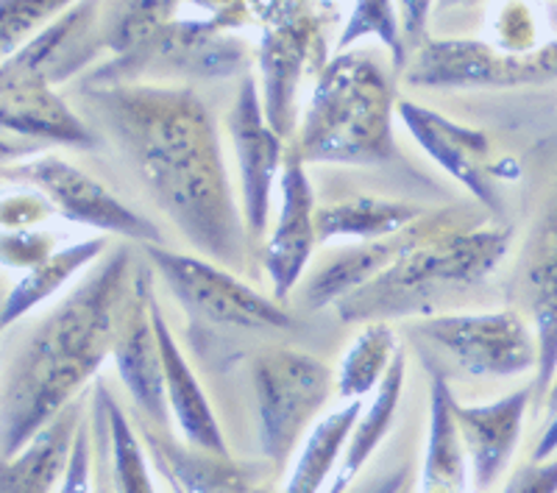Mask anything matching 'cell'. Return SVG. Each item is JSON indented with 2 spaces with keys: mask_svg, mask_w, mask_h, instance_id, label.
<instances>
[{
  "mask_svg": "<svg viewBox=\"0 0 557 493\" xmlns=\"http://www.w3.org/2000/svg\"><path fill=\"white\" fill-rule=\"evenodd\" d=\"M78 98L184 241L228 271H246L251 234L207 103L187 87L146 82H84Z\"/></svg>",
  "mask_w": 557,
  "mask_h": 493,
  "instance_id": "cell-1",
  "label": "cell"
},
{
  "mask_svg": "<svg viewBox=\"0 0 557 493\" xmlns=\"http://www.w3.org/2000/svg\"><path fill=\"white\" fill-rule=\"evenodd\" d=\"M134 268L132 248H109L20 343L3 373V460L17 455L48 421L82 396L84 385L112 355L114 321Z\"/></svg>",
  "mask_w": 557,
  "mask_h": 493,
  "instance_id": "cell-2",
  "label": "cell"
},
{
  "mask_svg": "<svg viewBox=\"0 0 557 493\" xmlns=\"http://www.w3.org/2000/svg\"><path fill=\"white\" fill-rule=\"evenodd\" d=\"M293 146L307 164H387L396 159L393 70L380 51H341L321 70Z\"/></svg>",
  "mask_w": 557,
  "mask_h": 493,
  "instance_id": "cell-3",
  "label": "cell"
},
{
  "mask_svg": "<svg viewBox=\"0 0 557 493\" xmlns=\"http://www.w3.org/2000/svg\"><path fill=\"white\" fill-rule=\"evenodd\" d=\"M510 251V229L466 226L412 248L391 271L335 304L343 323L399 321L432 316L449 296L487 279Z\"/></svg>",
  "mask_w": 557,
  "mask_h": 493,
  "instance_id": "cell-4",
  "label": "cell"
},
{
  "mask_svg": "<svg viewBox=\"0 0 557 493\" xmlns=\"http://www.w3.org/2000/svg\"><path fill=\"white\" fill-rule=\"evenodd\" d=\"M253 398H257V437L260 452L282 474L312 421L330 402L337 380L318 357L290 346L262 348L251 360Z\"/></svg>",
  "mask_w": 557,
  "mask_h": 493,
  "instance_id": "cell-5",
  "label": "cell"
},
{
  "mask_svg": "<svg viewBox=\"0 0 557 493\" xmlns=\"http://www.w3.org/2000/svg\"><path fill=\"white\" fill-rule=\"evenodd\" d=\"M143 251H146L148 266L182 301L184 310L201 321L215 323V326L262 329V332L296 326L290 312L278 307L276 298L257 293L221 262L196 257V254L171 251L162 243H151Z\"/></svg>",
  "mask_w": 557,
  "mask_h": 493,
  "instance_id": "cell-6",
  "label": "cell"
},
{
  "mask_svg": "<svg viewBox=\"0 0 557 493\" xmlns=\"http://www.w3.org/2000/svg\"><path fill=\"white\" fill-rule=\"evenodd\" d=\"M405 78L416 87H524L557 78V39L524 51H502L476 39H426Z\"/></svg>",
  "mask_w": 557,
  "mask_h": 493,
  "instance_id": "cell-7",
  "label": "cell"
},
{
  "mask_svg": "<svg viewBox=\"0 0 557 493\" xmlns=\"http://www.w3.org/2000/svg\"><path fill=\"white\" fill-rule=\"evenodd\" d=\"M412 332L474 377H521L539 368L535 329L519 310L421 318Z\"/></svg>",
  "mask_w": 557,
  "mask_h": 493,
  "instance_id": "cell-8",
  "label": "cell"
},
{
  "mask_svg": "<svg viewBox=\"0 0 557 493\" xmlns=\"http://www.w3.org/2000/svg\"><path fill=\"white\" fill-rule=\"evenodd\" d=\"M482 223H485V215H480V212H474L469 207L435 209V212H426L416 223L387 234V237L343 246L341 251L326 254L301 279V304H305L307 310L335 307L348 293L360 291L362 285H368V282H374L385 271H391L412 248L424 246L426 241H432L437 234L451 232V229L482 226Z\"/></svg>",
  "mask_w": 557,
  "mask_h": 493,
  "instance_id": "cell-9",
  "label": "cell"
},
{
  "mask_svg": "<svg viewBox=\"0 0 557 493\" xmlns=\"http://www.w3.org/2000/svg\"><path fill=\"white\" fill-rule=\"evenodd\" d=\"M248 67L246 42L228 37L218 26L178 23L173 20L165 32L143 51L112 59L89 73L87 84L146 82L151 76L182 78H226Z\"/></svg>",
  "mask_w": 557,
  "mask_h": 493,
  "instance_id": "cell-10",
  "label": "cell"
},
{
  "mask_svg": "<svg viewBox=\"0 0 557 493\" xmlns=\"http://www.w3.org/2000/svg\"><path fill=\"white\" fill-rule=\"evenodd\" d=\"M3 176L42 193L59 215L67 221L92 226L103 234H114L123 241L143 243V246L162 243V234L148 218L134 212L121 198L112 196L101 182H96L89 173L64 159L42 153L28 162L7 164Z\"/></svg>",
  "mask_w": 557,
  "mask_h": 493,
  "instance_id": "cell-11",
  "label": "cell"
},
{
  "mask_svg": "<svg viewBox=\"0 0 557 493\" xmlns=\"http://www.w3.org/2000/svg\"><path fill=\"white\" fill-rule=\"evenodd\" d=\"M513 291L519 307L535 329L539 341V368H535V402L541 410L557 373V178L552 182L539 215L532 221L530 234L516 260Z\"/></svg>",
  "mask_w": 557,
  "mask_h": 493,
  "instance_id": "cell-12",
  "label": "cell"
},
{
  "mask_svg": "<svg viewBox=\"0 0 557 493\" xmlns=\"http://www.w3.org/2000/svg\"><path fill=\"white\" fill-rule=\"evenodd\" d=\"M157 298H153V268H134L132 285L123 296L117 321H114L112 360L117 366L123 385L134 405L157 427H171V405L165 393V368H162V348H159Z\"/></svg>",
  "mask_w": 557,
  "mask_h": 493,
  "instance_id": "cell-13",
  "label": "cell"
},
{
  "mask_svg": "<svg viewBox=\"0 0 557 493\" xmlns=\"http://www.w3.org/2000/svg\"><path fill=\"white\" fill-rule=\"evenodd\" d=\"M226 128L235 146L237 171H240L243 218H246L251 241H260L265 234L268 215H271L273 184L282 178L287 153L282 146V134L268 121L257 82L251 76H243L235 103L226 114Z\"/></svg>",
  "mask_w": 557,
  "mask_h": 493,
  "instance_id": "cell-14",
  "label": "cell"
},
{
  "mask_svg": "<svg viewBox=\"0 0 557 493\" xmlns=\"http://www.w3.org/2000/svg\"><path fill=\"white\" fill-rule=\"evenodd\" d=\"M278 218L271 241L265 243V271L276 301H285L305 279L318 237V204L305 157L287 148L285 168L278 178Z\"/></svg>",
  "mask_w": 557,
  "mask_h": 493,
  "instance_id": "cell-15",
  "label": "cell"
},
{
  "mask_svg": "<svg viewBox=\"0 0 557 493\" xmlns=\"http://www.w3.org/2000/svg\"><path fill=\"white\" fill-rule=\"evenodd\" d=\"M399 114L418 146L424 148L446 173H451L482 207L499 215V164L491 151L487 134L460 126L435 109L412 101H401Z\"/></svg>",
  "mask_w": 557,
  "mask_h": 493,
  "instance_id": "cell-16",
  "label": "cell"
},
{
  "mask_svg": "<svg viewBox=\"0 0 557 493\" xmlns=\"http://www.w3.org/2000/svg\"><path fill=\"white\" fill-rule=\"evenodd\" d=\"M0 121L20 137L48 139L70 148H96L92 128L67 107L53 84L37 70L3 59L0 67Z\"/></svg>",
  "mask_w": 557,
  "mask_h": 493,
  "instance_id": "cell-17",
  "label": "cell"
},
{
  "mask_svg": "<svg viewBox=\"0 0 557 493\" xmlns=\"http://www.w3.org/2000/svg\"><path fill=\"white\" fill-rule=\"evenodd\" d=\"M532 402H535L532 382L485 405H462L455 398L457 430L469 455L471 488L476 493L491 491L502 471L510 466Z\"/></svg>",
  "mask_w": 557,
  "mask_h": 493,
  "instance_id": "cell-18",
  "label": "cell"
},
{
  "mask_svg": "<svg viewBox=\"0 0 557 493\" xmlns=\"http://www.w3.org/2000/svg\"><path fill=\"white\" fill-rule=\"evenodd\" d=\"M98 12L101 0H76L7 59L37 70L51 84L67 82L103 51Z\"/></svg>",
  "mask_w": 557,
  "mask_h": 493,
  "instance_id": "cell-19",
  "label": "cell"
},
{
  "mask_svg": "<svg viewBox=\"0 0 557 493\" xmlns=\"http://www.w3.org/2000/svg\"><path fill=\"white\" fill-rule=\"evenodd\" d=\"M89 393L73 398L14 457L3 460L0 493H57L67 474L76 437L87 421Z\"/></svg>",
  "mask_w": 557,
  "mask_h": 493,
  "instance_id": "cell-20",
  "label": "cell"
},
{
  "mask_svg": "<svg viewBox=\"0 0 557 493\" xmlns=\"http://www.w3.org/2000/svg\"><path fill=\"white\" fill-rule=\"evenodd\" d=\"M139 437L146 443L151 466L171 485L173 493H253L257 485L248 471L228 455L193 449L190 443L173 441L165 427L139 421Z\"/></svg>",
  "mask_w": 557,
  "mask_h": 493,
  "instance_id": "cell-21",
  "label": "cell"
},
{
  "mask_svg": "<svg viewBox=\"0 0 557 493\" xmlns=\"http://www.w3.org/2000/svg\"><path fill=\"white\" fill-rule=\"evenodd\" d=\"M153 321H157L159 348H162V368H165V393L168 405H171V416L176 421L178 432L184 435V443H190L193 449L212 452V455H228L226 437H223L221 424H218L212 405H209L207 393H203L201 382L193 373L190 362L178 348L176 337H173L171 326H168L162 307L157 301L153 310Z\"/></svg>",
  "mask_w": 557,
  "mask_h": 493,
  "instance_id": "cell-22",
  "label": "cell"
},
{
  "mask_svg": "<svg viewBox=\"0 0 557 493\" xmlns=\"http://www.w3.org/2000/svg\"><path fill=\"white\" fill-rule=\"evenodd\" d=\"M471 466L455 418V393L437 371L430 380V432L421 463V493H469Z\"/></svg>",
  "mask_w": 557,
  "mask_h": 493,
  "instance_id": "cell-23",
  "label": "cell"
},
{
  "mask_svg": "<svg viewBox=\"0 0 557 493\" xmlns=\"http://www.w3.org/2000/svg\"><path fill=\"white\" fill-rule=\"evenodd\" d=\"M405 380H407V357L405 348L396 352L393 357L391 371L385 373L382 385L376 387L371 402L362 407L360 418H357L355 430L348 435L346 452H343V460L337 466L335 477L326 485L323 493H348L351 482L357 480L366 463L374 457V452L380 449V443L385 441V435L391 432L393 418H396V410L401 405V393H405Z\"/></svg>",
  "mask_w": 557,
  "mask_h": 493,
  "instance_id": "cell-24",
  "label": "cell"
},
{
  "mask_svg": "<svg viewBox=\"0 0 557 493\" xmlns=\"http://www.w3.org/2000/svg\"><path fill=\"white\" fill-rule=\"evenodd\" d=\"M430 209L396 198L357 196L330 201L318 207V237L321 243L330 241H376L387 234L410 226Z\"/></svg>",
  "mask_w": 557,
  "mask_h": 493,
  "instance_id": "cell-25",
  "label": "cell"
},
{
  "mask_svg": "<svg viewBox=\"0 0 557 493\" xmlns=\"http://www.w3.org/2000/svg\"><path fill=\"white\" fill-rule=\"evenodd\" d=\"M107 251L109 241L103 234L101 237L73 243V246L57 248L48 260H42L37 268H32V271L20 276V282L12 287V293L7 296V304H3L0 326L12 329L20 318H26L28 312L37 310L39 304L57 296L76 273H82L89 266H96Z\"/></svg>",
  "mask_w": 557,
  "mask_h": 493,
  "instance_id": "cell-26",
  "label": "cell"
},
{
  "mask_svg": "<svg viewBox=\"0 0 557 493\" xmlns=\"http://www.w3.org/2000/svg\"><path fill=\"white\" fill-rule=\"evenodd\" d=\"M362 398L346 402L341 410L330 412V416L318 421L307 435L305 446L298 452L296 466L290 471V480L282 488V493H323L330 477L335 474L337 466L343 460L346 443L351 430H355L357 418L362 412Z\"/></svg>",
  "mask_w": 557,
  "mask_h": 493,
  "instance_id": "cell-27",
  "label": "cell"
},
{
  "mask_svg": "<svg viewBox=\"0 0 557 493\" xmlns=\"http://www.w3.org/2000/svg\"><path fill=\"white\" fill-rule=\"evenodd\" d=\"M178 0H101L98 28L114 59L143 51L176 20Z\"/></svg>",
  "mask_w": 557,
  "mask_h": 493,
  "instance_id": "cell-28",
  "label": "cell"
},
{
  "mask_svg": "<svg viewBox=\"0 0 557 493\" xmlns=\"http://www.w3.org/2000/svg\"><path fill=\"white\" fill-rule=\"evenodd\" d=\"M396 352H399V346H396V335H393L391 323H366L341 362L337 396L343 402L374 396V391L385 380V373L391 371Z\"/></svg>",
  "mask_w": 557,
  "mask_h": 493,
  "instance_id": "cell-29",
  "label": "cell"
},
{
  "mask_svg": "<svg viewBox=\"0 0 557 493\" xmlns=\"http://www.w3.org/2000/svg\"><path fill=\"white\" fill-rule=\"evenodd\" d=\"M109 424H112V477L114 493H157L151 477V457L146 452V443L134 430L123 407L107 396Z\"/></svg>",
  "mask_w": 557,
  "mask_h": 493,
  "instance_id": "cell-30",
  "label": "cell"
},
{
  "mask_svg": "<svg viewBox=\"0 0 557 493\" xmlns=\"http://www.w3.org/2000/svg\"><path fill=\"white\" fill-rule=\"evenodd\" d=\"M366 37H376L387 51L396 70H405L410 57H407L405 39H401V20L399 3L396 0H357L355 12L348 17L341 39H337V51H348Z\"/></svg>",
  "mask_w": 557,
  "mask_h": 493,
  "instance_id": "cell-31",
  "label": "cell"
},
{
  "mask_svg": "<svg viewBox=\"0 0 557 493\" xmlns=\"http://www.w3.org/2000/svg\"><path fill=\"white\" fill-rule=\"evenodd\" d=\"M73 3L76 0H3V59L12 57Z\"/></svg>",
  "mask_w": 557,
  "mask_h": 493,
  "instance_id": "cell-32",
  "label": "cell"
},
{
  "mask_svg": "<svg viewBox=\"0 0 557 493\" xmlns=\"http://www.w3.org/2000/svg\"><path fill=\"white\" fill-rule=\"evenodd\" d=\"M57 237L51 232H37V229H23V232H3V266L32 271L39 262L48 260L57 251Z\"/></svg>",
  "mask_w": 557,
  "mask_h": 493,
  "instance_id": "cell-33",
  "label": "cell"
},
{
  "mask_svg": "<svg viewBox=\"0 0 557 493\" xmlns=\"http://www.w3.org/2000/svg\"><path fill=\"white\" fill-rule=\"evenodd\" d=\"M57 209L39 190H17L3 196V207H0V221H3V232H23V229H34L45 223Z\"/></svg>",
  "mask_w": 557,
  "mask_h": 493,
  "instance_id": "cell-34",
  "label": "cell"
},
{
  "mask_svg": "<svg viewBox=\"0 0 557 493\" xmlns=\"http://www.w3.org/2000/svg\"><path fill=\"white\" fill-rule=\"evenodd\" d=\"M57 493H96V449H92V427L89 418L84 421L76 437V449L70 457L67 474Z\"/></svg>",
  "mask_w": 557,
  "mask_h": 493,
  "instance_id": "cell-35",
  "label": "cell"
},
{
  "mask_svg": "<svg viewBox=\"0 0 557 493\" xmlns=\"http://www.w3.org/2000/svg\"><path fill=\"white\" fill-rule=\"evenodd\" d=\"M502 493H557V455L516 468Z\"/></svg>",
  "mask_w": 557,
  "mask_h": 493,
  "instance_id": "cell-36",
  "label": "cell"
},
{
  "mask_svg": "<svg viewBox=\"0 0 557 493\" xmlns=\"http://www.w3.org/2000/svg\"><path fill=\"white\" fill-rule=\"evenodd\" d=\"M399 3V20H401V39H405L407 57L426 42V23L435 9L437 0H396Z\"/></svg>",
  "mask_w": 557,
  "mask_h": 493,
  "instance_id": "cell-37",
  "label": "cell"
},
{
  "mask_svg": "<svg viewBox=\"0 0 557 493\" xmlns=\"http://www.w3.org/2000/svg\"><path fill=\"white\" fill-rule=\"evenodd\" d=\"M407 488H412V471L410 466H399L396 471L382 477V480L368 482V485H362L360 491H348V493H401L407 491Z\"/></svg>",
  "mask_w": 557,
  "mask_h": 493,
  "instance_id": "cell-38",
  "label": "cell"
},
{
  "mask_svg": "<svg viewBox=\"0 0 557 493\" xmlns=\"http://www.w3.org/2000/svg\"><path fill=\"white\" fill-rule=\"evenodd\" d=\"M557 455V412L546 418L544 432H541L539 443H535V452H532V460H546V457Z\"/></svg>",
  "mask_w": 557,
  "mask_h": 493,
  "instance_id": "cell-39",
  "label": "cell"
},
{
  "mask_svg": "<svg viewBox=\"0 0 557 493\" xmlns=\"http://www.w3.org/2000/svg\"><path fill=\"white\" fill-rule=\"evenodd\" d=\"M541 412H544L546 418L555 416V412H557V373H555V380H552V387H549V393H546Z\"/></svg>",
  "mask_w": 557,
  "mask_h": 493,
  "instance_id": "cell-40",
  "label": "cell"
},
{
  "mask_svg": "<svg viewBox=\"0 0 557 493\" xmlns=\"http://www.w3.org/2000/svg\"><path fill=\"white\" fill-rule=\"evenodd\" d=\"M476 3H482V0H437L435 7L451 12V9H469V7H476Z\"/></svg>",
  "mask_w": 557,
  "mask_h": 493,
  "instance_id": "cell-41",
  "label": "cell"
},
{
  "mask_svg": "<svg viewBox=\"0 0 557 493\" xmlns=\"http://www.w3.org/2000/svg\"><path fill=\"white\" fill-rule=\"evenodd\" d=\"M253 493H278V491H273L271 485H257V491H253Z\"/></svg>",
  "mask_w": 557,
  "mask_h": 493,
  "instance_id": "cell-42",
  "label": "cell"
},
{
  "mask_svg": "<svg viewBox=\"0 0 557 493\" xmlns=\"http://www.w3.org/2000/svg\"><path fill=\"white\" fill-rule=\"evenodd\" d=\"M401 493H412V488H407V491H401Z\"/></svg>",
  "mask_w": 557,
  "mask_h": 493,
  "instance_id": "cell-43",
  "label": "cell"
}]
</instances>
